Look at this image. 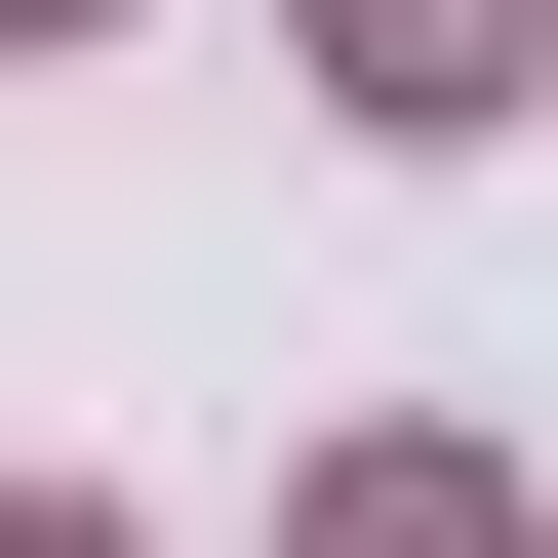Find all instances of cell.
<instances>
[{
  "instance_id": "6da1fadb",
  "label": "cell",
  "mask_w": 558,
  "mask_h": 558,
  "mask_svg": "<svg viewBox=\"0 0 558 558\" xmlns=\"http://www.w3.org/2000/svg\"><path fill=\"white\" fill-rule=\"evenodd\" d=\"M319 40H360V120H478L519 81V0H319Z\"/></svg>"
},
{
  "instance_id": "7a4b0ae2",
  "label": "cell",
  "mask_w": 558,
  "mask_h": 558,
  "mask_svg": "<svg viewBox=\"0 0 558 558\" xmlns=\"http://www.w3.org/2000/svg\"><path fill=\"white\" fill-rule=\"evenodd\" d=\"M0 558H81V519H0Z\"/></svg>"
}]
</instances>
